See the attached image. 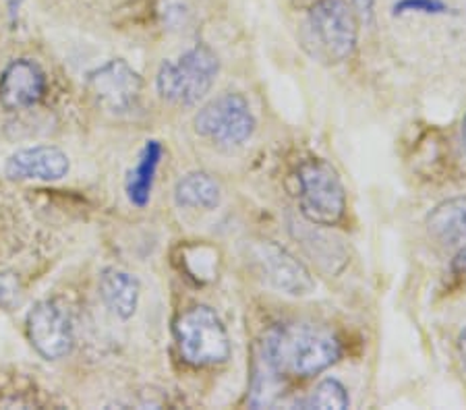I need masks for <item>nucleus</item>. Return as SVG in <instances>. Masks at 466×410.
<instances>
[{"label":"nucleus","mask_w":466,"mask_h":410,"mask_svg":"<svg viewBox=\"0 0 466 410\" xmlns=\"http://www.w3.org/2000/svg\"><path fill=\"white\" fill-rule=\"evenodd\" d=\"M342 356V346L328 330L305 324L274 327L266 335L261 361L278 377L309 379Z\"/></svg>","instance_id":"obj_1"},{"label":"nucleus","mask_w":466,"mask_h":410,"mask_svg":"<svg viewBox=\"0 0 466 410\" xmlns=\"http://www.w3.org/2000/svg\"><path fill=\"white\" fill-rule=\"evenodd\" d=\"M178 353L193 367H216L232 355L230 338L222 319L206 305L187 309L175 322Z\"/></svg>","instance_id":"obj_2"},{"label":"nucleus","mask_w":466,"mask_h":410,"mask_svg":"<svg viewBox=\"0 0 466 410\" xmlns=\"http://www.w3.org/2000/svg\"><path fill=\"white\" fill-rule=\"evenodd\" d=\"M299 205L307 222L336 226L347 215V193L332 164L311 158L299 166Z\"/></svg>","instance_id":"obj_3"},{"label":"nucleus","mask_w":466,"mask_h":410,"mask_svg":"<svg viewBox=\"0 0 466 410\" xmlns=\"http://www.w3.org/2000/svg\"><path fill=\"white\" fill-rule=\"evenodd\" d=\"M313 55L328 65L349 61L357 48L359 19L347 0H318L307 17Z\"/></svg>","instance_id":"obj_4"},{"label":"nucleus","mask_w":466,"mask_h":410,"mask_svg":"<svg viewBox=\"0 0 466 410\" xmlns=\"http://www.w3.org/2000/svg\"><path fill=\"white\" fill-rule=\"evenodd\" d=\"M220 61L204 44L187 50L177 61L162 63L157 71V94L170 104L193 106L212 89Z\"/></svg>","instance_id":"obj_5"},{"label":"nucleus","mask_w":466,"mask_h":410,"mask_svg":"<svg viewBox=\"0 0 466 410\" xmlns=\"http://www.w3.org/2000/svg\"><path fill=\"white\" fill-rule=\"evenodd\" d=\"M195 131L218 145L237 147L249 141L255 116L243 94L228 92L212 100L195 116Z\"/></svg>","instance_id":"obj_6"},{"label":"nucleus","mask_w":466,"mask_h":410,"mask_svg":"<svg viewBox=\"0 0 466 410\" xmlns=\"http://www.w3.org/2000/svg\"><path fill=\"white\" fill-rule=\"evenodd\" d=\"M27 335L44 359L56 361L71 353L73 327L66 311L55 301H42L27 315Z\"/></svg>","instance_id":"obj_7"},{"label":"nucleus","mask_w":466,"mask_h":410,"mask_svg":"<svg viewBox=\"0 0 466 410\" xmlns=\"http://www.w3.org/2000/svg\"><path fill=\"white\" fill-rule=\"evenodd\" d=\"M87 87L102 106L115 112H127L139 102L144 81L137 71L116 58L89 73Z\"/></svg>","instance_id":"obj_8"},{"label":"nucleus","mask_w":466,"mask_h":410,"mask_svg":"<svg viewBox=\"0 0 466 410\" xmlns=\"http://www.w3.org/2000/svg\"><path fill=\"white\" fill-rule=\"evenodd\" d=\"M263 280L278 293L290 296H307L315 290V282L307 267L280 245L261 243L255 253Z\"/></svg>","instance_id":"obj_9"},{"label":"nucleus","mask_w":466,"mask_h":410,"mask_svg":"<svg viewBox=\"0 0 466 410\" xmlns=\"http://www.w3.org/2000/svg\"><path fill=\"white\" fill-rule=\"evenodd\" d=\"M5 173L13 181H58L69 173V158L55 145L19 149L6 160Z\"/></svg>","instance_id":"obj_10"},{"label":"nucleus","mask_w":466,"mask_h":410,"mask_svg":"<svg viewBox=\"0 0 466 410\" xmlns=\"http://www.w3.org/2000/svg\"><path fill=\"white\" fill-rule=\"evenodd\" d=\"M46 89V77L32 61H15L0 77V102L9 110L29 108L40 102Z\"/></svg>","instance_id":"obj_11"},{"label":"nucleus","mask_w":466,"mask_h":410,"mask_svg":"<svg viewBox=\"0 0 466 410\" xmlns=\"http://www.w3.org/2000/svg\"><path fill=\"white\" fill-rule=\"evenodd\" d=\"M427 233L441 247H462L466 243V195L435 205L427 215Z\"/></svg>","instance_id":"obj_12"},{"label":"nucleus","mask_w":466,"mask_h":410,"mask_svg":"<svg viewBox=\"0 0 466 410\" xmlns=\"http://www.w3.org/2000/svg\"><path fill=\"white\" fill-rule=\"evenodd\" d=\"M139 280L133 274L123 270H104L100 278V296L106 307L120 319H129L137 311L139 303Z\"/></svg>","instance_id":"obj_13"},{"label":"nucleus","mask_w":466,"mask_h":410,"mask_svg":"<svg viewBox=\"0 0 466 410\" xmlns=\"http://www.w3.org/2000/svg\"><path fill=\"white\" fill-rule=\"evenodd\" d=\"M222 193L216 178L208 173H191L180 178L175 186V201L178 207L193 210H214L220 205Z\"/></svg>","instance_id":"obj_14"},{"label":"nucleus","mask_w":466,"mask_h":410,"mask_svg":"<svg viewBox=\"0 0 466 410\" xmlns=\"http://www.w3.org/2000/svg\"><path fill=\"white\" fill-rule=\"evenodd\" d=\"M162 160V145L157 141H147L141 149L139 162L135 166L129 178H127V195H129V201L137 207H146L149 195H152V186H154V176L156 170L160 166Z\"/></svg>","instance_id":"obj_15"},{"label":"nucleus","mask_w":466,"mask_h":410,"mask_svg":"<svg viewBox=\"0 0 466 410\" xmlns=\"http://www.w3.org/2000/svg\"><path fill=\"white\" fill-rule=\"evenodd\" d=\"M300 408H321V410H344L350 406L349 390L338 379L326 377L315 385V390L305 400L299 402Z\"/></svg>","instance_id":"obj_16"},{"label":"nucleus","mask_w":466,"mask_h":410,"mask_svg":"<svg viewBox=\"0 0 466 410\" xmlns=\"http://www.w3.org/2000/svg\"><path fill=\"white\" fill-rule=\"evenodd\" d=\"M452 9L443 0H396L392 6L394 17H404V15H446Z\"/></svg>","instance_id":"obj_17"},{"label":"nucleus","mask_w":466,"mask_h":410,"mask_svg":"<svg viewBox=\"0 0 466 410\" xmlns=\"http://www.w3.org/2000/svg\"><path fill=\"white\" fill-rule=\"evenodd\" d=\"M375 3H378V0H352V11H355L360 24H365V25L373 24Z\"/></svg>","instance_id":"obj_18"},{"label":"nucleus","mask_w":466,"mask_h":410,"mask_svg":"<svg viewBox=\"0 0 466 410\" xmlns=\"http://www.w3.org/2000/svg\"><path fill=\"white\" fill-rule=\"evenodd\" d=\"M452 270L456 275H461V278L466 280V243L461 247V251L456 253L454 257V264H452Z\"/></svg>","instance_id":"obj_19"},{"label":"nucleus","mask_w":466,"mask_h":410,"mask_svg":"<svg viewBox=\"0 0 466 410\" xmlns=\"http://www.w3.org/2000/svg\"><path fill=\"white\" fill-rule=\"evenodd\" d=\"M13 280L6 278V275H0V305L13 295Z\"/></svg>","instance_id":"obj_20"},{"label":"nucleus","mask_w":466,"mask_h":410,"mask_svg":"<svg viewBox=\"0 0 466 410\" xmlns=\"http://www.w3.org/2000/svg\"><path fill=\"white\" fill-rule=\"evenodd\" d=\"M458 353H461V361H462V367L466 371V327L458 335Z\"/></svg>","instance_id":"obj_21"},{"label":"nucleus","mask_w":466,"mask_h":410,"mask_svg":"<svg viewBox=\"0 0 466 410\" xmlns=\"http://www.w3.org/2000/svg\"><path fill=\"white\" fill-rule=\"evenodd\" d=\"M461 137H462V147H464V154H466V116L462 118V126H461Z\"/></svg>","instance_id":"obj_22"}]
</instances>
